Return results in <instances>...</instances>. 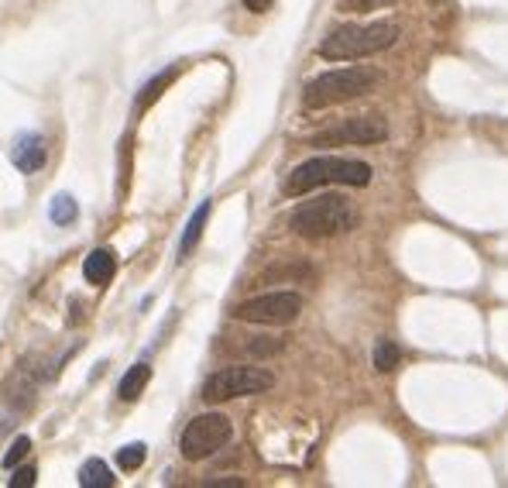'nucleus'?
Wrapping results in <instances>:
<instances>
[{
  "label": "nucleus",
  "mask_w": 508,
  "mask_h": 488,
  "mask_svg": "<svg viewBox=\"0 0 508 488\" xmlns=\"http://www.w3.org/2000/svg\"><path fill=\"white\" fill-rule=\"evenodd\" d=\"M34 474H38V471H34L32 465H28V468H14V478H11L7 485H11V488H32L34 485Z\"/></svg>",
  "instance_id": "nucleus-20"
},
{
  "label": "nucleus",
  "mask_w": 508,
  "mask_h": 488,
  "mask_svg": "<svg viewBox=\"0 0 508 488\" xmlns=\"http://www.w3.org/2000/svg\"><path fill=\"white\" fill-rule=\"evenodd\" d=\"M402 35L395 21H372V24H343L337 32L320 42V59L330 62H351V59H368L391 49Z\"/></svg>",
  "instance_id": "nucleus-2"
},
{
  "label": "nucleus",
  "mask_w": 508,
  "mask_h": 488,
  "mask_svg": "<svg viewBox=\"0 0 508 488\" xmlns=\"http://www.w3.org/2000/svg\"><path fill=\"white\" fill-rule=\"evenodd\" d=\"M52 221H55V224H72V221H76V200L66 196V192L55 196V200H52Z\"/></svg>",
  "instance_id": "nucleus-17"
},
{
  "label": "nucleus",
  "mask_w": 508,
  "mask_h": 488,
  "mask_svg": "<svg viewBox=\"0 0 508 488\" xmlns=\"http://www.w3.org/2000/svg\"><path fill=\"white\" fill-rule=\"evenodd\" d=\"M275 385V375L268 368H254V365H230L213 371L203 382V402H227L240 399V396H258V392H268Z\"/></svg>",
  "instance_id": "nucleus-5"
},
{
  "label": "nucleus",
  "mask_w": 508,
  "mask_h": 488,
  "mask_svg": "<svg viewBox=\"0 0 508 488\" xmlns=\"http://www.w3.org/2000/svg\"><path fill=\"white\" fill-rule=\"evenodd\" d=\"M114 272H118V258H114L110 248H97V251L86 255L83 279L89 282V286H107V282L114 279Z\"/></svg>",
  "instance_id": "nucleus-10"
},
{
  "label": "nucleus",
  "mask_w": 508,
  "mask_h": 488,
  "mask_svg": "<svg viewBox=\"0 0 508 488\" xmlns=\"http://www.w3.org/2000/svg\"><path fill=\"white\" fill-rule=\"evenodd\" d=\"M286 348L278 337H248V354H254V358H268V354H278V351Z\"/></svg>",
  "instance_id": "nucleus-18"
},
{
  "label": "nucleus",
  "mask_w": 508,
  "mask_h": 488,
  "mask_svg": "<svg viewBox=\"0 0 508 488\" xmlns=\"http://www.w3.org/2000/svg\"><path fill=\"white\" fill-rule=\"evenodd\" d=\"M244 7L254 11V14H265V11L271 7V0H244Z\"/></svg>",
  "instance_id": "nucleus-22"
},
{
  "label": "nucleus",
  "mask_w": 508,
  "mask_h": 488,
  "mask_svg": "<svg viewBox=\"0 0 508 488\" xmlns=\"http://www.w3.org/2000/svg\"><path fill=\"white\" fill-rule=\"evenodd\" d=\"M45 158H49V148H45V138H42V135H24V138L17 141L14 165L21 173H38V169L45 165Z\"/></svg>",
  "instance_id": "nucleus-9"
},
{
  "label": "nucleus",
  "mask_w": 508,
  "mask_h": 488,
  "mask_svg": "<svg viewBox=\"0 0 508 488\" xmlns=\"http://www.w3.org/2000/svg\"><path fill=\"white\" fill-rule=\"evenodd\" d=\"M152 382V368L148 365H135L124 379H120V385H118V396L124 402H135L141 392H145V385Z\"/></svg>",
  "instance_id": "nucleus-13"
},
{
  "label": "nucleus",
  "mask_w": 508,
  "mask_h": 488,
  "mask_svg": "<svg viewBox=\"0 0 508 488\" xmlns=\"http://www.w3.org/2000/svg\"><path fill=\"white\" fill-rule=\"evenodd\" d=\"M175 76H179V66H169V70H165V72H158L155 80H148L145 87L137 89L135 117H141V114H145V110H148V107H152L155 100H158V97H162V93H165V89L172 87V80H175Z\"/></svg>",
  "instance_id": "nucleus-11"
},
{
  "label": "nucleus",
  "mask_w": 508,
  "mask_h": 488,
  "mask_svg": "<svg viewBox=\"0 0 508 488\" xmlns=\"http://www.w3.org/2000/svg\"><path fill=\"white\" fill-rule=\"evenodd\" d=\"M399 361H402V351H399V344L381 337V341L374 344V368H378V371H395Z\"/></svg>",
  "instance_id": "nucleus-15"
},
{
  "label": "nucleus",
  "mask_w": 508,
  "mask_h": 488,
  "mask_svg": "<svg viewBox=\"0 0 508 488\" xmlns=\"http://www.w3.org/2000/svg\"><path fill=\"white\" fill-rule=\"evenodd\" d=\"M230 436H234V427L223 413H203V417L186 423V430L179 436V451H183L186 461H203L221 447H227Z\"/></svg>",
  "instance_id": "nucleus-6"
},
{
  "label": "nucleus",
  "mask_w": 508,
  "mask_h": 488,
  "mask_svg": "<svg viewBox=\"0 0 508 488\" xmlns=\"http://www.w3.org/2000/svg\"><path fill=\"white\" fill-rule=\"evenodd\" d=\"M145 457H148V447H145V444H127V447L118 451V465L124 471H137L145 465Z\"/></svg>",
  "instance_id": "nucleus-16"
},
{
  "label": "nucleus",
  "mask_w": 508,
  "mask_h": 488,
  "mask_svg": "<svg viewBox=\"0 0 508 488\" xmlns=\"http://www.w3.org/2000/svg\"><path fill=\"white\" fill-rule=\"evenodd\" d=\"M80 485L83 488H110L114 485V471L103 465L100 457H89L80 468Z\"/></svg>",
  "instance_id": "nucleus-14"
},
{
  "label": "nucleus",
  "mask_w": 508,
  "mask_h": 488,
  "mask_svg": "<svg viewBox=\"0 0 508 488\" xmlns=\"http://www.w3.org/2000/svg\"><path fill=\"white\" fill-rule=\"evenodd\" d=\"M303 314V296L299 293H265V296L244 299L234 306V316L244 324H261V327H286Z\"/></svg>",
  "instance_id": "nucleus-7"
},
{
  "label": "nucleus",
  "mask_w": 508,
  "mask_h": 488,
  "mask_svg": "<svg viewBox=\"0 0 508 488\" xmlns=\"http://www.w3.org/2000/svg\"><path fill=\"white\" fill-rule=\"evenodd\" d=\"M381 83V72L372 66H343V70H330L309 80L303 89L306 110H323V107H337L347 100H357L364 93H372Z\"/></svg>",
  "instance_id": "nucleus-3"
},
{
  "label": "nucleus",
  "mask_w": 508,
  "mask_h": 488,
  "mask_svg": "<svg viewBox=\"0 0 508 488\" xmlns=\"http://www.w3.org/2000/svg\"><path fill=\"white\" fill-rule=\"evenodd\" d=\"M372 165L368 162H357V158H340V155H316L296 165L282 183L286 196H303L320 186H368L372 183Z\"/></svg>",
  "instance_id": "nucleus-1"
},
{
  "label": "nucleus",
  "mask_w": 508,
  "mask_h": 488,
  "mask_svg": "<svg viewBox=\"0 0 508 488\" xmlns=\"http://www.w3.org/2000/svg\"><path fill=\"white\" fill-rule=\"evenodd\" d=\"M389 138V124L381 117H351V121L337 124L330 131H323L313 138V145H378Z\"/></svg>",
  "instance_id": "nucleus-8"
},
{
  "label": "nucleus",
  "mask_w": 508,
  "mask_h": 488,
  "mask_svg": "<svg viewBox=\"0 0 508 488\" xmlns=\"http://www.w3.org/2000/svg\"><path fill=\"white\" fill-rule=\"evenodd\" d=\"M28 451H32V440L28 436H17L14 444H11V451L4 454V468H17L28 457Z\"/></svg>",
  "instance_id": "nucleus-19"
},
{
  "label": "nucleus",
  "mask_w": 508,
  "mask_h": 488,
  "mask_svg": "<svg viewBox=\"0 0 508 488\" xmlns=\"http://www.w3.org/2000/svg\"><path fill=\"white\" fill-rule=\"evenodd\" d=\"M354 210H351V200H343L340 192H323V196H313L288 213V227L299 234V238H309V241H320V238H337L343 230L354 227Z\"/></svg>",
  "instance_id": "nucleus-4"
},
{
  "label": "nucleus",
  "mask_w": 508,
  "mask_h": 488,
  "mask_svg": "<svg viewBox=\"0 0 508 488\" xmlns=\"http://www.w3.org/2000/svg\"><path fill=\"white\" fill-rule=\"evenodd\" d=\"M206 221H210V200H206V203H200V207H196V213L189 217L186 230H183V241H179V258H189V251L200 244Z\"/></svg>",
  "instance_id": "nucleus-12"
},
{
  "label": "nucleus",
  "mask_w": 508,
  "mask_h": 488,
  "mask_svg": "<svg viewBox=\"0 0 508 488\" xmlns=\"http://www.w3.org/2000/svg\"><path fill=\"white\" fill-rule=\"evenodd\" d=\"M374 4H389V0H343V7H354V11H364V7H374Z\"/></svg>",
  "instance_id": "nucleus-21"
}]
</instances>
